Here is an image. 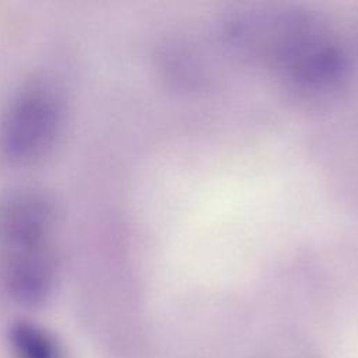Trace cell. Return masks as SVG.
I'll list each match as a JSON object with an SVG mask.
<instances>
[{"label": "cell", "instance_id": "3", "mask_svg": "<svg viewBox=\"0 0 358 358\" xmlns=\"http://www.w3.org/2000/svg\"><path fill=\"white\" fill-rule=\"evenodd\" d=\"M62 123V105L52 88L32 84L10 102L1 124V147L17 161L43 155L55 143Z\"/></svg>", "mask_w": 358, "mask_h": 358}, {"label": "cell", "instance_id": "2", "mask_svg": "<svg viewBox=\"0 0 358 358\" xmlns=\"http://www.w3.org/2000/svg\"><path fill=\"white\" fill-rule=\"evenodd\" d=\"M53 208L41 193L22 190L0 204L1 277L20 302L38 303L52 288Z\"/></svg>", "mask_w": 358, "mask_h": 358}, {"label": "cell", "instance_id": "1", "mask_svg": "<svg viewBox=\"0 0 358 358\" xmlns=\"http://www.w3.org/2000/svg\"><path fill=\"white\" fill-rule=\"evenodd\" d=\"M224 34L239 53L302 94H327L345 80L348 63L343 48L305 11L242 10L227 20Z\"/></svg>", "mask_w": 358, "mask_h": 358}, {"label": "cell", "instance_id": "4", "mask_svg": "<svg viewBox=\"0 0 358 358\" xmlns=\"http://www.w3.org/2000/svg\"><path fill=\"white\" fill-rule=\"evenodd\" d=\"M10 341L18 358H59L56 341L34 323H14L10 329Z\"/></svg>", "mask_w": 358, "mask_h": 358}]
</instances>
